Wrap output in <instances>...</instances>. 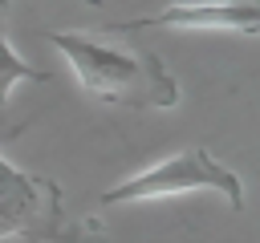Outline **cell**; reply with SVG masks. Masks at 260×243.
<instances>
[{
	"instance_id": "5",
	"label": "cell",
	"mask_w": 260,
	"mask_h": 243,
	"mask_svg": "<svg viewBox=\"0 0 260 243\" xmlns=\"http://www.w3.org/2000/svg\"><path fill=\"white\" fill-rule=\"evenodd\" d=\"M4 8H8V0H0V20H4ZM20 81H49V73L37 69V65H28V61L8 45V36L0 32V105L12 97V89H16Z\"/></svg>"
},
{
	"instance_id": "1",
	"label": "cell",
	"mask_w": 260,
	"mask_h": 243,
	"mask_svg": "<svg viewBox=\"0 0 260 243\" xmlns=\"http://www.w3.org/2000/svg\"><path fill=\"white\" fill-rule=\"evenodd\" d=\"M45 36L69 61L81 89L93 93L98 101L130 105V109H175L179 105V81L154 53L118 49L85 32H45Z\"/></svg>"
},
{
	"instance_id": "6",
	"label": "cell",
	"mask_w": 260,
	"mask_h": 243,
	"mask_svg": "<svg viewBox=\"0 0 260 243\" xmlns=\"http://www.w3.org/2000/svg\"><path fill=\"white\" fill-rule=\"evenodd\" d=\"M81 4H93V8H98V4H102V0H81Z\"/></svg>"
},
{
	"instance_id": "3",
	"label": "cell",
	"mask_w": 260,
	"mask_h": 243,
	"mask_svg": "<svg viewBox=\"0 0 260 243\" xmlns=\"http://www.w3.org/2000/svg\"><path fill=\"white\" fill-rule=\"evenodd\" d=\"M118 32H138V28H187V32H260V0H187L171 4L154 16L122 20L114 24Z\"/></svg>"
},
{
	"instance_id": "4",
	"label": "cell",
	"mask_w": 260,
	"mask_h": 243,
	"mask_svg": "<svg viewBox=\"0 0 260 243\" xmlns=\"http://www.w3.org/2000/svg\"><path fill=\"white\" fill-rule=\"evenodd\" d=\"M49 207H53V186L0 158V243L37 231Z\"/></svg>"
},
{
	"instance_id": "2",
	"label": "cell",
	"mask_w": 260,
	"mask_h": 243,
	"mask_svg": "<svg viewBox=\"0 0 260 243\" xmlns=\"http://www.w3.org/2000/svg\"><path fill=\"white\" fill-rule=\"evenodd\" d=\"M195 190L223 194L232 211H244V182H240V174H236L228 162H219L211 150H203V146L179 150V154L154 162L150 170H138V174H130L126 182L110 186V190L102 194V207L171 198V194H195Z\"/></svg>"
}]
</instances>
